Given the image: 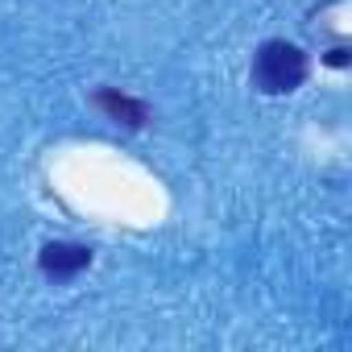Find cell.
Here are the masks:
<instances>
[{
  "label": "cell",
  "mask_w": 352,
  "mask_h": 352,
  "mask_svg": "<svg viewBox=\"0 0 352 352\" xmlns=\"http://www.w3.org/2000/svg\"><path fill=\"white\" fill-rule=\"evenodd\" d=\"M307 71H311V58L302 46L294 42H261L257 54H253V87L261 96H290L294 87L307 83Z\"/></svg>",
  "instance_id": "cell-1"
},
{
  "label": "cell",
  "mask_w": 352,
  "mask_h": 352,
  "mask_svg": "<svg viewBox=\"0 0 352 352\" xmlns=\"http://www.w3.org/2000/svg\"><path fill=\"white\" fill-rule=\"evenodd\" d=\"M38 265H42L46 278L67 282V278H75V274H83L91 265V249L87 245H75V241H50V245H42Z\"/></svg>",
  "instance_id": "cell-2"
},
{
  "label": "cell",
  "mask_w": 352,
  "mask_h": 352,
  "mask_svg": "<svg viewBox=\"0 0 352 352\" xmlns=\"http://www.w3.org/2000/svg\"><path fill=\"white\" fill-rule=\"evenodd\" d=\"M91 104L120 129H145L149 124V104L137 100V96H124L120 87H96Z\"/></svg>",
  "instance_id": "cell-3"
},
{
  "label": "cell",
  "mask_w": 352,
  "mask_h": 352,
  "mask_svg": "<svg viewBox=\"0 0 352 352\" xmlns=\"http://www.w3.org/2000/svg\"><path fill=\"white\" fill-rule=\"evenodd\" d=\"M327 67H348V50H344V46L327 50Z\"/></svg>",
  "instance_id": "cell-4"
}]
</instances>
